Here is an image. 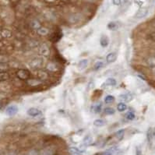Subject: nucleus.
Wrapping results in <instances>:
<instances>
[{"instance_id": "obj_1", "label": "nucleus", "mask_w": 155, "mask_h": 155, "mask_svg": "<svg viewBox=\"0 0 155 155\" xmlns=\"http://www.w3.org/2000/svg\"><path fill=\"white\" fill-rule=\"evenodd\" d=\"M17 77L20 80H27L30 77V73L27 69H20L17 72Z\"/></svg>"}, {"instance_id": "obj_2", "label": "nucleus", "mask_w": 155, "mask_h": 155, "mask_svg": "<svg viewBox=\"0 0 155 155\" xmlns=\"http://www.w3.org/2000/svg\"><path fill=\"white\" fill-rule=\"evenodd\" d=\"M147 14L148 10L147 8H140V10L136 12L135 17L137 18V19H142V18L145 17L147 15Z\"/></svg>"}, {"instance_id": "obj_3", "label": "nucleus", "mask_w": 155, "mask_h": 155, "mask_svg": "<svg viewBox=\"0 0 155 155\" xmlns=\"http://www.w3.org/2000/svg\"><path fill=\"white\" fill-rule=\"evenodd\" d=\"M29 65H31V67L32 69H36V68H38V67L41 66L42 65V62L40 59L38 58H36V59H34L31 60L30 62H29Z\"/></svg>"}, {"instance_id": "obj_4", "label": "nucleus", "mask_w": 155, "mask_h": 155, "mask_svg": "<svg viewBox=\"0 0 155 155\" xmlns=\"http://www.w3.org/2000/svg\"><path fill=\"white\" fill-rule=\"evenodd\" d=\"M18 111V108L16 105H10L6 108V113L9 116H14Z\"/></svg>"}, {"instance_id": "obj_5", "label": "nucleus", "mask_w": 155, "mask_h": 155, "mask_svg": "<svg viewBox=\"0 0 155 155\" xmlns=\"http://www.w3.org/2000/svg\"><path fill=\"white\" fill-rule=\"evenodd\" d=\"M27 115H29L30 116H32V117H36L38 115H41V112L39 109L36 108H29L27 111Z\"/></svg>"}, {"instance_id": "obj_6", "label": "nucleus", "mask_w": 155, "mask_h": 155, "mask_svg": "<svg viewBox=\"0 0 155 155\" xmlns=\"http://www.w3.org/2000/svg\"><path fill=\"white\" fill-rule=\"evenodd\" d=\"M40 53L44 56H48L50 54V49L46 44H42L40 48Z\"/></svg>"}, {"instance_id": "obj_7", "label": "nucleus", "mask_w": 155, "mask_h": 155, "mask_svg": "<svg viewBox=\"0 0 155 155\" xmlns=\"http://www.w3.org/2000/svg\"><path fill=\"white\" fill-rule=\"evenodd\" d=\"M81 20H82V17H81L80 14H73V15H71L69 17V22L71 23H79L80 21H81Z\"/></svg>"}, {"instance_id": "obj_8", "label": "nucleus", "mask_w": 155, "mask_h": 155, "mask_svg": "<svg viewBox=\"0 0 155 155\" xmlns=\"http://www.w3.org/2000/svg\"><path fill=\"white\" fill-rule=\"evenodd\" d=\"M147 139L149 145L151 146L152 144H153V132L152 128L148 129L147 132Z\"/></svg>"}, {"instance_id": "obj_9", "label": "nucleus", "mask_w": 155, "mask_h": 155, "mask_svg": "<svg viewBox=\"0 0 155 155\" xmlns=\"http://www.w3.org/2000/svg\"><path fill=\"white\" fill-rule=\"evenodd\" d=\"M119 98L124 102H129L130 101H132V95L131 94H129V93H127V94H121V95L119 96Z\"/></svg>"}, {"instance_id": "obj_10", "label": "nucleus", "mask_w": 155, "mask_h": 155, "mask_svg": "<svg viewBox=\"0 0 155 155\" xmlns=\"http://www.w3.org/2000/svg\"><path fill=\"white\" fill-rule=\"evenodd\" d=\"M117 59V55L115 52H111L106 57V60L108 63H112V62H115V60Z\"/></svg>"}, {"instance_id": "obj_11", "label": "nucleus", "mask_w": 155, "mask_h": 155, "mask_svg": "<svg viewBox=\"0 0 155 155\" xmlns=\"http://www.w3.org/2000/svg\"><path fill=\"white\" fill-rule=\"evenodd\" d=\"M100 44H101V46L103 47V48H106L108 44H109V40L108 38V37L105 36V35H103V36L100 39Z\"/></svg>"}, {"instance_id": "obj_12", "label": "nucleus", "mask_w": 155, "mask_h": 155, "mask_svg": "<svg viewBox=\"0 0 155 155\" xmlns=\"http://www.w3.org/2000/svg\"><path fill=\"white\" fill-rule=\"evenodd\" d=\"M55 153V149L52 147H46L41 152L40 155H54Z\"/></svg>"}, {"instance_id": "obj_13", "label": "nucleus", "mask_w": 155, "mask_h": 155, "mask_svg": "<svg viewBox=\"0 0 155 155\" xmlns=\"http://www.w3.org/2000/svg\"><path fill=\"white\" fill-rule=\"evenodd\" d=\"M10 78V74L8 73H6V71H1V72H0V82H3V81H8Z\"/></svg>"}, {"instance_id": "obj_14", "label": "nucleus", "mask_w": 155, "mask_h": 155, "mask_svg": "<svg viewBox=\"0 0 155 155\" xmlns=\"http://www.w3.org/2000/svg\"><path fill=\"white\" fill-rule=\"evenodd\" d=\"M83 142H84V146L86 147L90 145L93 143V137L91 136H90V135H87V136H86L84 138Z\"/></svg>"}, {"instance_id": "obj_15", "label": "nucleus", "mask_w": 155, "mask_h": 155, "mask_svg": "<svg viewBox=\"0 0 155 155\" xmlns=\"http://www.w3.org/2000/svg\"><path fill=\"white\" fill-rule=\"evenodd\" d=\"M108 28L109 29L110 31H117L119 29V26L118 24V23L116 22H110L107 25Z\"/></svg>"}, {"instance_id": "obj_16", "label": "nucleus", "mask_w": 155, "mask_h": 155, "mask_svg": "<svg viewBox=\"0 0 155 155\" xmlns=\"http://www.w3.org/2000/svg\"><path fill=\"white\" fill-rule=\"evenodd\" d=\"M88 65V60L87 59H82L79 62L78 66L80 69H86L87 66Z\"/></svg>"}, {"instance_id": "obj_17", "label": "nucleus", "mask_w": 155, "mask_h": 155, "mask_svg": "<svg viewBox=\"0 0 155 155\" xmlns=\"http://www.w3.org/2000/svg\"><path fill=\"white\" fill-rule=\"evenodd\" d=\"M124 135H125V129H120V130L117 131L116 133H115V137H116V139L119 141H120V140H122L123 139V137H124Z\"/></svg>"}, {"instance_id": "obj_18", "label": "nucleus", "mask_w": 155, "mask_h": 155, "mask_svg": "<svg viewBox=\"0 0 155 155\" xmlns=\"http://www.w3.org/2000/svg\"><path fill=\"white\" fill-rule=\"evenodd\" d=\"M116 84H117L116 81H115V79H113V78L107 79L105 81V84L106 86H111V87L115 86Z\"/></svg>"}, {"instance_id": "obj_19", "label": "nucleus", "mask_w": 155, "mask_h": 155, "mask_svg": "<svg viewBox=\"0 0 155 155\" xmlns=\"http://www.w3.org/2000/svg\"><path fill=\"white\" fill-rule=\"evenodd\" d=\"M105 122L103 119H96L94 122V126L96 127H102L103 126H105Z\"/></svg>"}, {"instance_id": "obj_20", "label": "nucleus", "mask_w": 155, "mask_h": 155, "mask_svg": "<svg viewBox=\"0 0 155 155\" xmlns=\"http://www.w3.org/2000/svg\"><path fill=\"white\" fill-rule=\"evenodd\" d=\"M69 153H72V154H81V153H83V151L81 150L78 149L77 147H70L69 150Z\"/></svg>"}, {"instance_id": "obj_21", "label": "nucleus", "mask_w": 155, "mask_h": 155, "mask_svg": "<svg viewBox=\"0 0 155 155\" xmlns=\"http://www.w3.org/2000/svg\"><path fill=\"white\" fill-rule=\"evenodd\" d=\"M146 62L150 67H155V57H149L147 59Z\"/></svg>"}, {"instance_id": "obj_22", "label": "nucleus", "mask_w": 155, "mask_h": 155, "mask_svg": "<svg viewBox=\"0 0 155 155\" xmlns=\"http://www.w3.org/2000/svg\"><path fill=\"white\" fill-rule=\"evenodd\" d=\"M117 109H118V111H120V112H123V111H125L127 109V106L126 104L123 103V102H121V103H119L118 105H117Z\"/></svg>"}, {"instance_id": "obj_23", "label": "nucleus", "mask_w": 155, "mask_h": 155, "mask_svg": "<svg viewBox=\"0 0 155 155\" xmlns=\"http://www.w3.org/2000/svg\"><path fill=\"white\" fill-rule=\"evenodd\" d=\"M115 112V111L114 110V108H105V109H104V113L105 114V115H114Z\"/></svg>"}, {"instance_id": "obj_24", "label": "nucleus", "mask_w": 155, "mask_h": 155, "mask_svg": "<svg viewBox=\"0 0 155 155\" xmlns=\"http://www.w3.org/2000/svg\"><path fill=\"white\" fill-rule=\"evenodd\" d=\"M103 66H104L103 62H101V61H98L94 65V69L95 71L100 70V69H102V68H103Z\"/></svg>"}, {"instance_id": "obj_25", "label": "nucleus", "mask_w": 155, "mask_h": 155, "mask_svg": "<svg viewBox=\"0 0 155 155\" xmlns=\"http://www.w3.org/2000/svg\"><path fill=\"white\" fill-rule=\"evenodd\" d=\"M114 101H115V98L112 95H108L105 98V102L106 104H111L112 102H114Z\"/></svg>"}, {"instance_id": "obj_26", "label": "nucleus", "mask_w": 155, "mask_h": 155, "mask_svg": "<svg viewBox=\"0 0 155 155\" xmlns=\"http://www.w3.org/2000/svg\"><path fill=\"white\" fill-rule=\"evenodd\" d=\"M126 119H128V120L129 121H132L134 119H135V114H134L133 112H132V111H129V112H127L126 114Z\"/></svg>"}, {"instance_id": "obj_27", "label": "nucleus", "mask_w": 155, "mask_h": 155, "mask_svg": "<svg viewBox=\"0 0 155 155\" xmlns=\"http://www.w3.org/2000/svg\"><path fill=\"white\" fill-rule=\"evenodd\" d=\"M9 69V65L4 62H0V71H6Z\"/></svg>"}, {"instance_id": "obj_28", "label": "nucleus", "mask_w": 155, "mask_h": 155, "mask_svg": "<svg viewBox=\"0 0 155 155\" xmlns=\"http://www.w3.org/2000/svg\"><path fill=\"white\" fill-rule=\"evenodd\" d=\"M94 112L98 114V113L102 112V104H98L97 105H95L94 107Z\"/></svg>"}, {"instance_id": "obj_29", "label": "nucleus", "mask_w": 155, "mask_h": 155, "mask_svg": "<svg viewBox=\"0 0 155 155\" xmlns=\"http://www.w3.org/2000/svg\"><path fill=\"white\" fill-rule=\"evenodd\" d=\"M38 33L40 35H46L48 33V31L44 27H40L39 29H38Z\"/></svg>"}, {"instance_id": "obj_30", "label": "nucleus", "mask_w": 155, "mask_h": 155, "mask_svg": "<svg viewBox=\"0 0 155 155\" xmlns=\"http://www.w3.org/2000/svg\"><path fill=\"white\" fill-rule=\"evenodd\" d=\"M2 35L3 37L7 38V37L11 36V33H10V31H8V30H4V31H2Z\"/></svg>"}, {"instance_id": "obj_31", "label": "nucleus", "mask_w": 155, "mask_h": 155, "mask_svg": "<svg viewBox=\"0 0 155 155\" xmlns=\"http://www.w3.org/2000/svg\"><path fill=\"white\" fill-rule=\"evenodd\" d=\"M111 2L115 6H120L122 4V0H111Z\"/></svg>"}, {"instance_id": "obj_32", "label": "nucleus", "mask_w": 155, "mask_h": 155, "mask_svg": "<svg viewBox=\"0 0 155 155\" xmlns=\"http://www.w3.org/2000/svg\"><path fill=\"white\" fill-rule=\"evenodd\" d=\"M136 155H143L142 150L140 147H136Z\"/></svg>"}, {"instance_id": "obj_33", "label": "nucleus", "mask_w": 155, "mask_h": 155, "mask_svg": "<svg viewBox=\"0 0 155 155\" xmlns=\"http://www.w3.org/2000/svg\"><path fill=\"white\" fill-rule=\"evenodd\" d=\"M151 38L155 41V32H153V34H151Z\"/></svg>"}, {"instance_id": "obj_34", "label": "nucleus", "mask_w": 155, "mask_h": 155, "mask_svg": "<svg viewBox=\"0 0 155 155\" xmlns=\"http://www.w3.org/2000/svg\"><path fill=\"white\" fill-rule=\"evenodd\" d=\"M152 72L155 75V67H152Z\"/></svg>"}, {"instance_id": "obj_35", "label": "nucleus", "mask_w": 155, "mask_h": 155, "mask_svg": "<svg viewBox=\"0 0 155 155\" xmlns=\"http://www.w3.org/2000/svg\"><path fill=\"white\" fill-rule=\"evenodd\" d=\"M152 25H153V27H155V19L153 20V21H152Z\"/></svg>"}, {"instance_id": "obj_36", "label": "nucleus", "mask_w": 155, "mask_h": 155, "mask_svg": "<svg viewBox=\"0 0 155 155\" xmlns=\"http://www.w3.org/2000/svg\"><path fill=\"white\" fill-rule=\"evenodd\" d=\"M88 1H94V0H88Z\"/></svg>"}]
</instances>
